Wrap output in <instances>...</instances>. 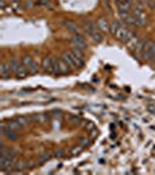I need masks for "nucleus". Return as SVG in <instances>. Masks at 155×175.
<instances>
[{
  "mask_svg": "<svg viewBox=\"0 0 155 175\" xmlns=\"http://www.w3.org/2000/svg\"><path fill=\"white\" fill-rule=\"evenodd\" d=\"M83 28H84V30L91 36V38H92L96 43H100V42L103 41L104 36H103L101 30H100L92 21H90V20L85 21V22L83 23Z\"/></svg>",
  "mask_w": 155,
  "mask_h": 175,
  "instance_id": "obj_1",
  "label": "nucleus"
},
{
  "mask_svg": "<svg viewBox=\"0 0 155 175\" xmlns=\"http://www.w3.org/2000/svg\"><path fill=\"white\" fill-rule=\"evenodd\" d=\"M142 57L146 61H154L155 60V42H149L147 41L143 52H142Z\"/></svg>",
  "mask_w": 155,
  "mask_h": 175,
  "instance_id": "obj_2",
  "label": "nucleus"
},
{
  "mask_svg": "<svg viewBox=\"0 0 155 175\" xmlns=\"http://www.w3.org/2000/svg\"><path fill=\"white\" fill-rule=\"evenodd\" d=\"M71 43L75 46V48H78V49H82V50H84L87 47V43H86L85 38L80 34H73V36L71 37Z\"/></svg>",
  "mask_w": 155,
  "mask_h": 175,
  "instance_id": "obj_3",
  "label": "nucleus"
},
{
  "mask_svg": "<svg viewBox=\"0 0 155 175\" xmlns=\"http://www.w3.org/2000/svg\"><path fill=\"white\" fill-rule=\"evenodd\" d=\"M1 133H2L6 138H8L9 140H12V141H15V140L17 139V135H16L15 131H13L12 128H9L8 126L6 127L5 123H2V124H1Z\"/></svg>",
  "mask_w": 155,
  "mask_h": 175,
  "instance_id": "obj_4",
  "label": "nucleus"
},
{
  "mask_svg": "<svg viewBox=\"0 0 155 175\" xmlns=\"http://www.w3.org/2000/svg\"><path fill=\"white\" fill-rule=\"evenodd\" d=\"M42 68L48 74H54V64H52V57L45 56L42 60Z\"/></svg>",
  "mask_w": 155,
  "mask_h": 175,
  "instance_id": "obj_5",
  "label": "nucleus"
},
{
  "mask_svg": "<svg viewBox=\"0 0 155 175\" xmlns=\"http://www.w3.org/2000/svg\"><path fill=\"white\" fill-rule=\"evenodd\" d=\"M10 72H12V68H10V64L9 63H1L0 65V76L2 79H7L10 77Z\"/></svg>",
  "mask_w": 155,
  "mask_h": 175,
  "instance_id": "obj_6",
  "label": "nucleus"
},
{
  "mask_svg": "<svg viewBox=\"0 0 155 175\" xmlns=\"http://www.w3.org/2000/svg\"><path fill=\"white\" fill-rule=\"evenodd\" d=\"M63 24H64V26H65V28H66L69 32H71L72 34H79V28H78L77 23H75L73 21L66 20V21H64V22H63Z\"/></svg>",
  "mask_w": 155,
  "mask_h": 175,
  "instance_id": "obj_7",
  "label": "nucleus"
},
{
  "mask_svg": "<svg viewBox=\"0 0 155 175\" xmlns=\"http://www.w3.org/2000/svg\"><path fill=\"white\" fill-rule=\"evenodd\" d=\"M57 61H58V74H61V75H65V74H69L70 72V70H71V68L63 61V60H59V58H57Z\"/></svg>",
  "mask_w": 155,
  "mask_h": 175,
  "instance_id": "obj_8",
  "label": "nucleus"
},
{
  "mask_svg": "<svg viewBox=\"0 0 155 175\" xmlns=\"http://www.w3.org/2000/svg\"><path fill=\"white\" fill-rule=\"evenodd\" d=\"M15 75H16V78H19V79H22V78H26L27 77V75H28V69L21 63L20 64V66L17 68V70H16V72H15Z\"/></svg>",
  "mask_w": 155,
  "mask_h": 175,
  "instance_id": "obj_9",
  "label": "nucleus"
},
{
  "mask_svg": "<svg viewBox=\"0 0 155 175\" xmlns=\"http://www.w3.org/2000/svg\"><path fill=\"white\" fill-rule=\"evenodd\" d=\"M29 119H30V121H33V123L43 124V123L47 120V116H45V114H41V113H35V114L30 116Z\"/></svg>",
  "mask_w": 155,
  "mask_h": 175,
  "instance_id": "obj_10",
  "label": "nucleus"
},
{
  "mask_svg": "<svg viewBox=\"0 0 155 175\" xmlns=\"http://www.w3.org/2000/svg\"><path fill=\"white\" fill-rule=\"evenodd\" d=\"M97 26H98V28H99L103 33L106 32V30H110V24H108L107 21H106L105 19H103V18H99V19H98Z\"/></svg>",
  "mask_w": 155,
  "mask_h": 175,
  "instance_id": "obj_11",
  "label": "nucleus"
},
{
  "mask_svg": "<svg viewBox=\"0 0 155 175\" xmlns=\"http://www.w3.org/2000/svg\"><path fill=\"white\" fill-rule=\"evenodd\" d=\"M128 32H129V30H127L126 28L121 27V28H119V30L117 32L115 36L118 37V40H119V41H121V42H124V43H125V41H126V36H127Z\"/></svg>",
  "mask_w": 155,
  "mask_h": 175,
  "instance_id": "obj_12",
  "label": "nucleus"
},
{
  "mask_svg": "<svg viewBox=\"0 0 155 175\" xmlns=\"http://www.w3.org/2000/svg\"><path fill=\"white\" fill-rule=\"evenodd\" d=\"M146 43H147V40L139 41V43H138V46H136V48H135V50H134V52L136 54L138 57H141V56H142V52H143V49H145Z\"/></svg>",
  "mask_w": 155,
  "mask_h": 175,
  "instance_id": "obj_13",
  "label": "nucleus"
},
{
  "mask_svg": "<svg viewBox=\"0 0 155 175\" xmlns=\"http://www.w3.org/2000/svg\"><path fill=\"white\" fill-rule=\"evenodd\" d=\"M62 60L71 68V69H75L76 68V65H75V63H73V61H72V57H71V54H68V52H63L62 54Z\"/></svg>",
  "mask_w": 155,
  "mask_h": 175,
  "instance_id": "obj_14",
  "label": "nucleus"
},
{
  "mask_svg": "<svg viewBox=\"0 0 155 175\" xmlns=\"http://www.w3.org/2000/svg\"><path fill=\"white\" fill-rule=\"evenodd\" d=\"M138 43H139L138 35H136V34H134V35H133V37L128 41V43H127V44H128V48H129L131 50H133V51H134V50H135V48H136V46H138Z\"/></svg>",
  "mask_w": 155,
  "mask_h": 175,
  "instance_id": "obj_15",
  "label": "nucleus"
},
{
  "mask_svg": "<svg viewBox=\"0 0 155 175\" xmlns=\"http://www.w3.org/2000/svg\"><path fill=\"white\" fill-rule=\"evenodd\" d=\"M119 28H121V23L120 21H113L111 24H110V33L111 34H117V32L119 30Z\"/></svg>",
  "mask_w": 155,
  "mask_h": 175,
  "instance_id": "obj_16",
  "label": "nucleus"
},
{
  "mask_svg": "<svg viewBox=\"0 0 155 175\" xmlns=\"http://www.w3.org/2000/svg\"><path fill=\"white\" fill-rule=\"evenodd\" d=\"M70 54H71V52H70ZM71 57H72V61H73L76 68H83V66H84V60H83V58L77 57V56H75V55H72V54H71Z\"/></svg>",
  "mask_w": 155,
  "mask_h": 175,
  "instance_id": "obj_17",
  "label": "nucleus"
},
{
  "mask_svg": "<svg viewBox=\"0 0 155 175\" xmlns=\"http://www.w3.org/2000/svg\"><path fill=\"white\" fill-rule=\"evenodd\" d=\"M135 19H136V26H140V27L145 26L146 22H147V18H146L145 13L141 14V15H139V16H135Z\"/></svg>",
  "mask_w": 155,
  "mask_h": 175,
  "instance_id": "obj_18",
  "label": "nucleus"
},
{
  "mask_svg": "<svg viewBox=\"0 0 155 175\" xmlns=\"http://www.w3.org/2000/svg\"><path fill=\"white\" fill-rule=\"evenodd\" d=\"M7 126H8L9 128H12L13 131H16V130H19V128L21 127V124L15 119V120H9V121L7 123Z\"/></svg>",
  "mask_w": 155,
  "mask_h": 175,
  "instance_id": "obj_19",
  "label": "nucleus"
},
{
  "mask_svg": "<svg viewBox=\"0 0 155 175\" xmlns=\"http://www.w3.org/2000/svg\"><path fill=\"white\" fill-rule=\"evenodd\" d=\"M33 63V58H31V56H29V55H26V56H23L22 57V64L28 69L29 68V65Z\"/></svg>",
  "mask_w": 155,
  "mask_h": 175,
  "instance_id": "obj_20",
  "label": "nucleus"
},
{
  "mask_svg": "<svg viewBox=\"0 0 155 175\" xmlns=\"http://www.w3.org/2000/svg\"><path fill=\"white\" fill-rule=\"evenodd\" d=\"M38 71V64L35 62V61H33V63L29 65V68H28V72L29 74H31V75H34V74H36Z\"/></svg>",
  "mask_w": 155,
  "mask_h": 175,
  "instance_id": "obj_21",
  "label": "nucleus"
},
{
  "mask_svg": "<svg viewBox=\"0 0 155 175\" xmlns=\"http://www.w3.org/2000/svg\"><path fill=\"white\" fill-rule=\"evenodd\" d=\"M9 64H10L12 71L15 74V72H16V70H17V68L20 66V63H19V61H17L16 58H12V61L9 62Z\"/></svg>",
  "mask_w": 155,
  "mask_h": 175,
  "instance_id": "obj_22",
  "label": "nucleus"
},
{
  "mask_svg": "<svg viewBox=\"0 0 155 175\" xmlns=\"http://www.w3.org/2000/svg\"><path fill=\"white\" fill-rule=\"evenodd\" d=\"M70 52H71L72 55H75V56H77V57H80V58L84 57V54H83V50H82V49H78V48H75V47H73Z\"/></svg>",
  "mask_w": 155,
  "mask_h": 175,
  "instance_id": "obj_23",
  "label": "nucleus"
},
{
  "mask_svg": "<svg viewBox=\"0 0 155 175\" xmlns=\"http://www.w3.org/2000/svg\"><path fill=\"white\" fill-rule=\"evenodd\" d=\"M16 120L21 124V126H26V125H28V123H30V119H29V118H27V117H22V116L17 117V118H16Z\"/></svg>",
  "mask_w": 155,
  "mask_h": 175,
  "instance_id": "obj_24",
  "label": "nucleus"
},
{
  "mask_svg": "<svg viewBox=\"0 0 155 175\" xmlns=\"http://www.w3.org/2000/svg\"><path fill=\"white\" fill-rule=\"evenodd\" d=\"M49 159H50V155H49L48 153H44V154H42V155L40 156V163H43V162L48 161Z\"/></svg>",
  "mask_w": 155,
  "mask_h": 175,
  "instance_id": "obj_25",
  "label": "nucleus"
},
{
  "mask_svg": "<svg viewBox=\"0 0 155 175\" xmlns=\"http://www.w3.org/2000/svg\"><path fill=\"white\" fill-rule=\"evenodd\" d=\"M38 4H41V5H43V6L50 7V0H38Z\"/></svg>",
  "mask_w": 155,
  "mask_h": 175,
  "instance_id": "obj_26",
  "label": "nucleus"
},
{
  "mask_svg": "<svg viewBox=\"0 0 155 175\" xmlns=\"http://www.w3.org/2000/svg\"><path fill=\"white\" fill-rule=\"evenodd\" d=\"M80 152H82V147H77V148H73L72 154H73V155H78Z\"/></svg>",
  "mask_w": 155,
  "mask_h": 175,
  "instance_id": "obj_27",
  "label": "nucleus"
},
{
  "mask_svg": "<svg viewBox=\"0 0 155 175\" xmlns=\"http://www.w3.org/2000/svg\"><path fill=\"white\" fill-rule=\"evenodd\" d=\"M63 154H64V152L62 149H56L55 150V156H63Z\"/></svg>",
  "mask_w": 155,
  "mask_h": 175,
  "instance_id": "obj_28",
  "label": "nucleus"
},
{
  "mask_svg": "<svg viewBox=\"0 0 155 175\" xmlns=\"http://www.w3.org/2000/svg\"><path fill=\"white\" fill-rule=\"evenodd\" d=\"M80 144H82L83 146H87V145H89V141H87L86 138H82V139H80Z\"/></svg>",
  "mask_w": 155,
  "mask_h": 175,
  "instance_id": "obj_29",
  "label": "nucleus"
},
{
  "mask_svg": "<svg viewBox=\"0 0 155 175\" xmlns=\"http://www.w3.org/2000/svg\"><path fill=\"white\" fill-rule=\"evenodd\" d=\"M26 6H27V7H33V6H34L33 0H27V1H26Z\"/></svg>",
  "mask_w": 155,
  "mask_h": 175,
  "instance_id": "obj_30",
  "label": "nucleus"
},
{
  "mask_svg": "<svg viewBox=\"0 0 155 175\" xmlns=\"http://www.w3.org/2000/svg\"><path fill=\"white\" fill-rule=\"evenodd\" d=\"M0 6H1V9H3L6 7V4H5V0H0Z\"/></svg>",
  "mask_w": 155,
  "mask_h": 175,
  "instance_id": "obj_31",
  "label": "nucleus"
},
{
  "mask_svg": "<svg viewBox=\"0 0 155 175\" xmlns=\"http://www.w3.org/2000/svg\"><path fill=\"white\" fill-rule=\"evenodd\" d=\"M12 2H20V0H10Z\"/></svg>",
  "mask_w": 155,
  "mask_h": 175,
  "instance_id": "obj_32",
  "label": "nucleus"
},
{
  "mask_svg": "<svg viewBox=\"0 0 155 175\" xmlns=\"http://www.w3.org/2000/svg\"><path fill=\"white\" fill-rule=\"evenodd\" d=\"M142 1H148V0H142Z\"/></svg>",
  "mask_w": 155,
  "mask_h": 175,
  "instance_id": "obj_33",
  "label": "nucleus"
}]
</instances>
